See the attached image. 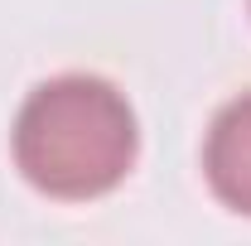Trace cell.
I'll use <instances>...</instances> for the list:
<instances>
[{"label": "cell", "mask_w": 251, "mask_h": 246, "mask_svg": "<svg viewBox=\"0 0 251 246\" xmlns=\"http://www.w3.org/2000/svg\"><path fill=\"white\" fill-rule=\"evenodd\" d=\"M203 174L232 213L251 217V92H242L213 116L203 145Z\"/></svg>", "instance_id": "2"}, {"label": "cell", "mask_w": 251, "mask_h": 246, "mask_svg": "<svg viewBox=\"0 0 251 246\" xmlns=\"http://www.w3.org/2000/svg\"><path fill=\"white\" fill-rule=\"evenodd\" d=\"M135 111L106 77L63 73L39 82L10 130L15 164L39 193L87 203L121 184L135 164Z\"/></svg>", "instance_id": "1"}]
</instances>
